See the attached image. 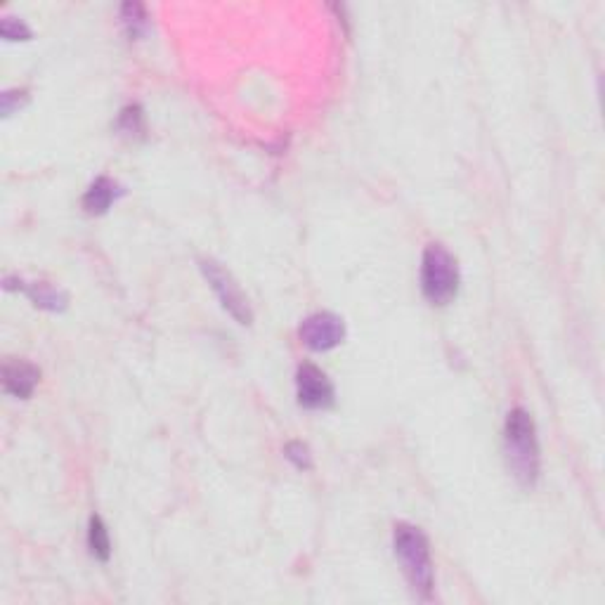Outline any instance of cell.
Instances as JSON below:
<instances>
[{"label": "cell", "mask_w": 605, "mask_h": 605, "mask_svg": "<svg viewBox=\"0 0 605 605\" xmlns=\"http://www.w3.org/2000/svg\"><path fill=\"white\" fill-rule=\"evenodd\" d=\"M503 457L518 485L525 490H532L542 471V454H539L535 421L529 412L520 407L511 409L503 423Z\"/></svg>", "instance_id": "6da1fadb"}, {"label": "cell", "mask_w": 605, "mask_h": 605, "mask_svg": "<svg viewBox=\"0 0 605 605\" xmlns=\"http://www.w3.org/2000/svg\"><path fill=\"white\" fill-rule=\"evenodd\" d=\"M393 547H396L397 561H400L402 573L407 577L412 592L423 601L431 599V596H433L435 574H433V561H431V544H428V537L423 535L416 525L400 522V525H396Z\"/></svg>", "instance_id": "7a4b0ae2"}, {"label": "cell", "mask_w": 605, "mask_h": 605, "mask_svg": "<svg viewBox=\"0 0 605 605\" xmlns=\"http://www.w3.org/2000/svg\"><path fill=\"white\" fill-rule=\"evenodd\" d=\"M421 291L431 306H447L459 293V265L442 244H428L421 261Z\"/></svg>", "instance_id": "3957f363"}, {"label": "cell", "mask_w": 605, "mask_h": 605, "mask_svg": "<svg viewBox=\"0 0 605 605\" xmlns=\"http://www.w3.org/2000/svg\"><path fill=\"white\" fill-rule=\"evenodd\" d=\"M201 272H204L206 281H209L210 289L216 291L218 300L223 303L225 310H227L239 325L249 326L251 322H254V310H251L249 298H246V293L242 291V287L236 284L235 277L216 261H201Z\"/></svg>", "instance_id": "277c9868"}, {"label": "cell", "mask_w": 605, "mask_h": 605, "mask_svg": "<svg viewBox=\"0 0 605 605\" xmlns=\"http://www.w3.org/2000/svg\"><path fill=\"white\" fill-rule=\"evenodd\" d=\"M298 336L310 351L326 352L343 343L345 325L343 319L334 313H315L303 319Z\"/></svg>", "instance_id": "5b68a950"}, {"label": "cell", "mask_w": 605, "mask_h": 605, "mask_svg": "<svg viewBox=\"0 0 605 605\" xmlns=\"http://www.w3.org/2000/svg\"><path fill=\"white\" fill-rule=\"evenodd\" d=\"M296 393L300 407L329 409L334 405V386L315 364H300L296 371Z\"/></svg>", "instance_id": "8992f818"}, {"label": "cell", "mask_w": 605, "mask_h": 605, "mask_svg": "<svg viewBox=\"0 0 605 605\" xmlns=\"http://www.w3.org/2000/svg\"><path fill=\"white\" fill-rule=\"evenodd\" d=\"M40 381V371L36 364L24 362V360H7L3 364V388L10 396L26 400L33 396V390Z\"/></svg>", "instance_id": "52a82bcc"}, {"label": "cell", "mask_w": 605, "mask_h": 605, "mask_svg": "<svg viewBox=\"0 0 605 605\" xmlns=\"http://www.w3.org/2000/svg\"><path fill=\"white\" fill-rule=\"evenodd\" d=\"M20 291H24L31 303L36 307H43V310H50V313H62L69 306V296L62 291V289L52 287V284H45V281H33V284H24L20 281Z\"/></svg>", "instance_id": "ba28073f"}, {"label": "cell", "mask_w": 605, "mask_h": 605, "mask_svg": "<svg viewBox=\"0 0 605 605\" xmlns=\"http://www.w3.org/2000/svg\"><path fill=\"white\" fill-rule=\"evenodd\" d=\"M116 182L111 178H97L93 185L85 190L84 194V210L85 213H90V216H102V213H107L109 206L114 204L116 199Z\"/></svg>", "instance_id": "9c48e42d"}, {"label": "cell", "mask_w": 605, "mask_h": 605, "mask_svg": "<svg viewBox=\"0 0 605 605\" xmlns=\"http://www.w3.org/2000/svg\"><path fill=\"white\" fill-rule=\"evenodd\" d=\"M88 548L97 561H109V556H111L109 529L100 516H93L88 522Z\"/></svg>", "instance_id": "30bf717a"}, {"label": "cell", "mask_w": 605, "mask_h": 605, "mask_svg": "<svg viewBox=\"0 0 605 605\" xmlns=\"http://www.w3.org/2000/svg\"><path fill=\"white\" fill-rule=\"evenodd\" d=\"M119 130L121 135H126L128 140H138V138H145V114H142L140 104H128L126 109L119 116Z\"/></svg>", "instance_id": "8fae6325"}, {"label": "cell", "mask_w": 605, "mask_h": 605, "mask_svg": "<svg viewBox=\"0 0 605 605\" xmlns=\"http://www.w3.org/2000/svg\"><path fill=\"white\" fill-rule=\"evenodd\" d=\"M121 20L123 26L128 29V33L135 36V39L147 31V13L140 3H126V5L121 7Z\"/></svg>", "instance_id": "7c38bea8"}, {"label": "cell", "mask_w": 605, "mask_h": 605, "mask_svg": "<svg viewBox=\"0 0 605 605\" xmlns=\"http://www.w3.org/2000/svg\"><path fill=\"white\" fill-rule=\"evenodd\" d=\"M284 454H287V459L291 461L296 468L300 471H310L313 468V452H310V447L306 442H300V440H293L284 447Z\"/></svg>", "instance_id": "4fadbf2b"}, {"label": "cell", "mask_w": 605, "mask_h": 605, "mask_svg": "<svg viewBox=\"0 0 605 605\" xmlns=\"http://www.w3.org/2000/svg\"><path fill=\"white\" fill-rule=\"evenodd\" d=\"M0 33H3V39L5 40H29L31 39V29L24 24L22 20H17V17H3V22H0Z\"/></svg>", "instance_id": "5bb4252c"}, {"label": "cell", "mask_w": 605, "mask_h": 605, "mask_svg": "<svg viewBox=\"0 0 605 605\" xmlns=\"http://www.w3.org/2000/svg\"><path fill=\"white\" fill-rule=\"evenodd\" d=\"M26 102H29V93L26 90H5L3 93V116L14 114Z\"/></svg>", "instance_id": "9a60e30c"}]
</instances>
